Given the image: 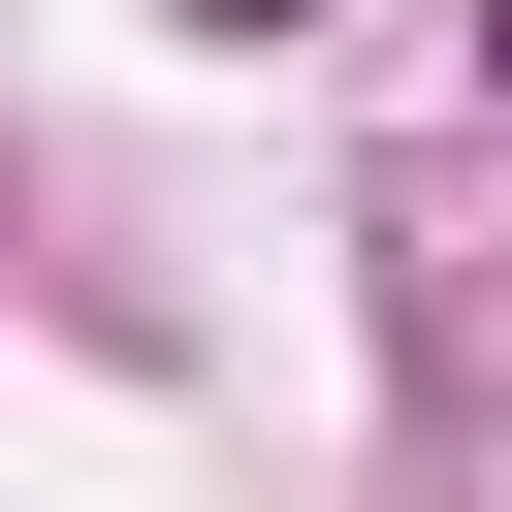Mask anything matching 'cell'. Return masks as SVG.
I'll return each mask as SVG.
<instances>
[{
    "label": "cell",
    "instance_id": "1",
    "mask_svg": "<svg viewBox=\"0 0 512 512\" xmlns=\"http://www.w3.org/2000/svg\"><path fill=\"white\" fill-rule=\"evenodd\" d=\"M192 32H288V0H192Z\"/></svg>",
    "mask_w": 512,
    "mask_h": 512
}]
</instances>
